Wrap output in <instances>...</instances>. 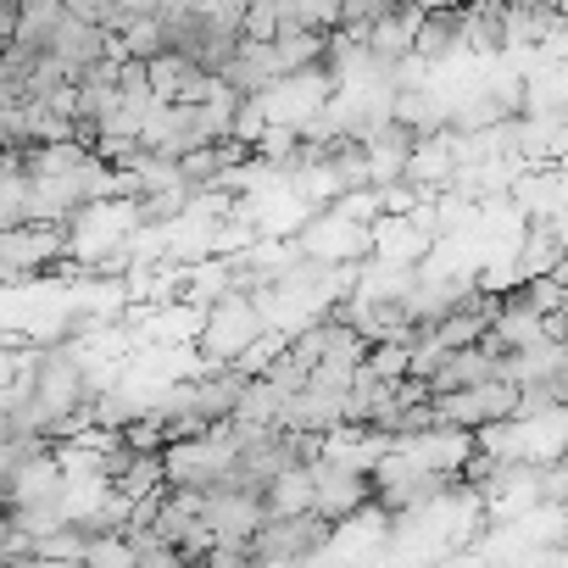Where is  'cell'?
I'll list each match as a JSON object with an SVG mask.
<instances>
[{
  "label": "cell",
  "mask_w": 568,
  "mask_h": 568,
  "mask_svg": "<svg viewBox=\"0 0 568 568\" xmlns=\"http://www.w3.org/2000/svg\"><path fill=\"white\" fill-rule=\"evenodd\" d=\"M234 435H229V424H217V429H206L201 440H179V446H168L162 452V479H168V490H195V496H206V490H217L223 479H229V468H234Z\"/></svg>",
  "instance_id": "1"
},
{
  "label": "cell",
  "mask_w": 568,
  "mask_h": 568,
  "mask_svg": "<svg viewBox=\"0 0 568 568\" xmlns=\"http://www.w3.org/2000/svg\"><path fill=\"white\" fill-rule=\"evenodd\" d=\"M262 335H267V329H262L256 302H251L245 291H234L229 302H217V307L206 313V329H201V341H195V357H201V368H234Z\"/></svg>",
  "instance_id": "2"
},
{
  "label": "cell",
  "mask_w": 568,
  "mask_h": 568,
  "mask_svg": "<svg viewBox=\"0 0 568 568\" xmlns=\"http://www.w3.org/2000/svg\"><path fill=\"white\" fill-rule=\"evenodd\" d=\"M329 524L318 513L302 518H267L262 535L251 540V568H313L329 551Z\"/></svg>",
  "instance_id": "3"
},
{
  "label": "cell",
  "mask_w": 568,
  "mask_h": 568,
  "mask_svg": "<svg viewBox=\"0 0 568 568\" xmlns=\"http://www.w3.org/2000/svg\"><path fill=\"white\" fill-rule=\"evenodd\" d=\"M201 518H206V529H212V546H223V551H251V540L262 535V524H267L273 513H267V496L217 485V490L201 496Z\"/></svg>",
  "instance_id": "4"
},
{
  "label": "cell",
  "mask_w": 568,
  "mask_h": 568,
  "mask_svg": "<svg viewBox=\"0 0 568 568\" xmlns=\"http://www.w3.org/2000/svg\"><path fill=\"white\" fill-rule=\"evenodd\" d=\"M68 256V229H0V284H34L51 278V267Z\"/></svg>",
  "instance_id": "5"
},
{
  "label": "cell",
  "mask_w": 568,
  "mask_h": 568,
  "mask_svg": "<svg viewBox=\"0 0 568 568\" xmlns=\"http://www.w3.org/2000/svg\"><path fill=\"white\" fill-rule=\"evenodd\" d=\"M435 424L440 429H463V435H479L490 424H507L518 413V385L496 379V385H479V390H457V396H435L429 402Z\"/></svg>",
  "instance_id": "6"
},
{
  "label": "cell",
  "mask_w": 568,
  "mask_h": 568,
  "mask_svg": "<svg viewBox=\"0 0 568 568\" xmlns=\"http://www.w3.org/2000/svg\"><path fill=\"white\" fill-rule=\"evenodd\" d=\"M313 513L329 524V529H341L346 518H357L363 507H374V485L363 479V474H352V468H335V463H313Z\"/></svg>",
  "instance_id": "7"
},
{
  "label": "cell",
  "mask_w": 568,
  "mask_h": 568,
  "mask_svg": "<svg viewBox=\"0 0 568 568\" xmlns=\"http://www.w3.org/2000/svg\"><path fill=\"white\" fill-rule=\"evenodd\" d=\"M396 452L413 463V468H424V474H446V479H457L463 468H468V457H474V435H463V429H418V435H407V440H396Z\"/></svg>",
  "instance_id": "8"
},
{
  "label": "cell",
  "mask_w": 568,
  "mask_h": 568,
  "mask_svg": "<svg viewBox=\"0 0 568 568\" xmlns=\"http://www.w3.org/2000/svg\"><path fill=\"white\" fill-rule=\"evenodd\" d=\"M496 379H507V374H501V357H490L485 346H468V352H446L424 390H429V402H435V396L479 390V385H496Z\"/></svg>",
  "instance_id": "9"
},
{
  "label": "cell",
  "mask_w": 568,
  "mask_h": 568,
  "mask_svg": "<svg viewBox=\"0 0 568 568\" xmlns=\"http://www.w3.org/2000/svg\"><path fill=\"white\" fill-rule=\"evenodd\" d=\"M463 23H468V12H424L418 40H413V57H418L424 68L440 62V57H452V51L463 45Z\"/></svg>",
  "instance_id": "10"
},
{
  "label": "cell",
  "mask_w": 568,
  "mask_h": 568,
  "mask_svg": "<svg viewBox=\"0 0 568 568\" xmlns=\"http://www.w3.org/2000/svg\"><path fill=\"white\" fill-rule=\"evenodd\" d=\"M313 463L307 468H291V474H278L273 485H267V513L273 518H302V513H313Z\"/></svg>",
  "instance_id": "11"
},
{
  "label": "cell",
  "mask_w": 568,
  "mask_h": 568,
  "mask_svg": "<svg viewBox=\"0 0 568 568\" xmlns=\"http://www.w3.org/2000/svg\"><path fill=\"white\" fill-rule=\"evenodd\" d=\"M79 568H140V551L129 546V535H90Z\"/></svg>",
  "instance_id": "12"
},
{
  "label": "cell",
  "mask_w": 568,
  "mask_h": 568,
  "mask_svg": "<svg viewBox=\"0 0 568 568\" xmlns=\"http://www.w3.org/2000/svg\"><path fill=\"white\" fill-rule=\"evenodd\" d=\"M84 546H90V535H84L79 524H62V529H51V535H40V540H34V557H45V562H68V568H79V557H84Z\"/></svg>",
  "instance_id": "13"
},
{
  "label": "cell",
  "mask_w": 568,
  "mask_h": 568,
  "mask_svg": "<svg viewBox=\"0 0 568 568\" xmlns=\"http://www.w3.org/2000/svg\"><path fill=\"white\" fill-rule=\"evenodd\" d=\"M407 368H413V346H368L363 374H374L379 385H402V379H407Z\"/></svg>",
  "instance_id": "14"
},
{
  "label": "cell",
  "mask_w": 568,
  "mask_h": 568,
  "mask_svg": "<svg viewBox=\"0 0 568 568\" xmlns=\"http://www.w3.org/2000/svg\"><path fill=\"white\" fill-rule=\"evenodd\" d=\"M195 568H251V551H223V546H212L206 557H195Z\"/></svg>",
  "instance_id": "15"
},
{
  "label": "cell",
  "mask_w": 568,
  "mask_h": 568,
  "mask_svg": "<svg viewBox=\"0 0 568 568\" xmlns=\"http://www.w3.org/2000/svg\"><path fill=\"white\" fill-rule=\"evenodd\" d=\"M0 156H7V145H0Z\"/></svg>",
  "instance_id": "16"
}]
</instances>
